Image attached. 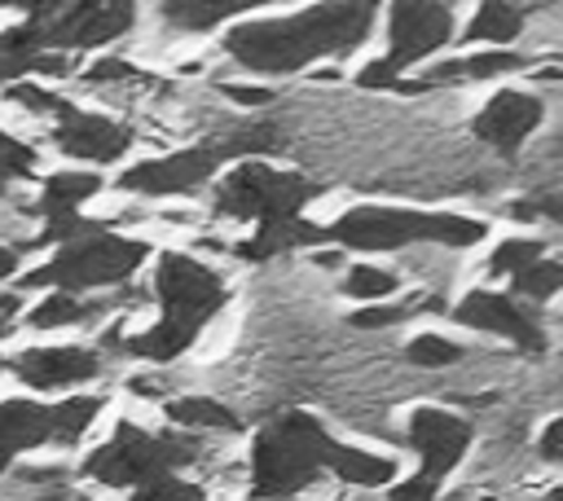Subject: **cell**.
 <instances>
[{"instance_id":"cell-3","label":"cell","mask_w":563,"mask_h":501,"mask_svg":"<svg viewBox=\"0 0 563 501\" xmlns=\"http://www.w3.org/2000/svg\"><path fill=\"white\" fill-rule=\"evenodd\" d=\"M334 439L325 435V426L312 413H282L273 417L251 453V488L264 501H282L295 497L299 488H308V479L330 461Z\"/></svg>"},{"instance_id":"cell-30","label":"cell","mask_w":563,"mask_h":501,"mask_svg":"<svg viewBox=\"0 0 563 501\" xmlns=\"http://www.w3.org/2000/svg\"><path fill=\"white\" fill-rule=\"evenodd\" d=\"M343 290H347L352 299H378V294H391V290H396V277H391L387 268H369V264H361V268L347 272Z\"/></svg>"},{"instance_id":"cell-26","label":"cell","mask_w":563,"mask_h":501,"mask_svg":"<svg viewBox=\"0 0 563 501\" xmlns=\"http://www.w3.org/2000/svg\"><path fill=\"white\" fill-rule=\"evenodd\" d=\"M559 286H563V268L554 259H537L515 272V294H528V299H550Z\"/></svg>"},{"instance_id":"cell-38","label":"cell","mask_w":563,"mask_h":501,"mask_svg":"<svg viewBox=\"0 0 563 501\" xmlns=\"http://www.w3.org/2000/svg\"><path fill=\"white\" fill-rule=\"evenodd\" d=\"M13 264H18V255L0 246V277H9V272H13Z\"/></svg>"},{"instance_id":"cell-1","label":"cell","mask_w":563,"mask_h":501,"mask_svg":"<svg viewBox=\"0 0 563 501\" xmlns=\"http://www.w3.org/2000/svg\"><path fill=\"white\" fill-rule=\"evenodd\" d=\"M369 22H374V4H365V0H356V4H317V9H303L295 18L242 22L224 35V48L246 70L286 75V70L308 66L312 57L347 53L352 44H361L369 35Z\"/></svg>"},{"instance_id":"cell-15","label":"cell","mask_w":563,"mask_h":501,"mask_svg":"<svg viewBox=\"0 0 563 501\" xmlns=\"http://www.w3.org/2000/svg\"><path fill=\"white\" fill-rule=\"evenodd\" d=\"M541 123V101L532 92H497L479 114H475V136L488 141L493 149H519V141Z\"/></svg>"},{"instance_id":"cell-5","label":"cell","mask_w":563,"mask_h":501,"mask_svg":"<svg viewBox=\"0 0 563 501\" xmlns=\"http://www.w3.org/2000/svg\"><path fill=\"white\" fill-rule=\"evenodd\" d=\"M198 453L202 448H198L194 435H150V431L132 426V422H119L114 439L101 444L84 461V470L92 479L110 483V488H123V483H150L158 475H172L176 466L194 461Z\"/></svg>"},{"instance_id":"cell-8","label":"cell","mask_w":563,"mask_h":501,"mask_svg":"<svg viewBox=\"0 0 563 501\" xmlns=\"http://www.w3.org/2000/svg\"><path fill=\"white\" fill-rule=\"evenodd\" d=\"M101 400L97 396H75L66 404H31V400H4L0 404V470L35 448V444H70L88 431L97 417Z\"/></svg>"},{"instance_id":"cell-6","label":"cell","mask_w":563,"mask_h":501,"mask_svg":"<svg viewBox=\"0 0 563 501\" xmlns=\"http://www.w3.org/2000/svg\"><path fill=\"white\" fill-rule=\"evenodd\" d=\"M145 259V242L114 237V233H92L79 242H66L62 255H53L44 268L26 272L22 286H57L62 294L70 290H92V286H114L123 281L136 264Z\"/></svg>"},{"instance_id":"cell-2","label":"cell","mask_w":563,"mask_h":501,"mask_svg":"<svg viewBox=\"0 0 563 501\" xmlns=\"http://www.w3.org/2000/svg\"><path fill=\"white\" fill-rule=\"evenodd\" d=\"M154 290H158L163 316H158L154 330H145L141 338H132V352L145 356V360H172V356H180V352L194 343V334L220 312V303H224V281H220L211 268H202L198 259L167 250V255L158 259Z\"/></svg>"},{"instance_id":"cell-16","label":"cell","mask_w":563,"mask_h":501,"mask_svg":"<svg viewBox=\"0 0 563 501\" xmlns=\"http://www.w3.org/2000/svg\"><path fill=\"white\" fill-rule=\"evenodd\" d=\"M101 369V360L84 347H35V352H22L13 360V374L26 382V387H40V391H53V387H70V382H84Z\"/></svg>"},{"instance_id":"cell-39","label":"cell","mask_w":563,"mask_h":501,"mask_svg":"<svg viewBox=\"0 0 563 501\" xmlns=\"http://www.w3.org/2000/svg\"><path fill=\"white\" fill-rule=\"evenodd\" d=\"M0 369H4V360H0Z\"/></svg>"},{"instance_id":"cell-28","label":"cell","mask_w":563,"mask_h":501,"mask_svg":"<svg viewBox=\"0 0 563 501\" xmlns=\"http://www.w3.org/2000/svg\"><path fill=\"white\" fill-rule=\"evenodd\" d=\"M31 171H35V149L22 145L18 136L0 132V189H4L9 180H26Z\"/></svg>"},{"instance_id":"cell-11","label":"cell","mask_w":563,"mask_h":501,"mask_svg":"<svg viewBox=\"0 0 563 501\" xmlns=\"http://www.w3.org/2000/svg\"><path fill=\"white\" fill-rule=\"evenodd\" d=\"M453 35V13L449 4H391V53L378 57L391 75H400L409 62L435 53Z\"/></svg>"},{"instance_id":"cell-20","label":"cell","mask_w":563,"mask_h":501,"mask_svg":"<svg viewBox=\"0 0 563 501\" xmlns=\"http://www.w3.org/2000/svg\"><path fill=\"white\" fill-rule=\"evenodd\" d=\"M167 417H172L176 426H194V431H238V417H233L220 400H207V396L172 400V404H167Z\"/></svg>"},{"instance_id":"cell-31","label":"cell","mask_w":563,"mask_h":501,"mask_svg":"<svg viewBox=\"0 0 563 501\" xmlns=\"http://www.w3.org/2000/svg\"><path fill=\"white\" fill-rule=\"evenodd\" d=\"M457 356H462L457 343H449L440 334H422V338L409 343V360H418V365H453Z\"/></svg>"},{"instance_id":"cell-4","label":"cell","mask_w":563,"mask_h":501,"mask_svg":"<svg viewBox=\"0 0 563 501\" xmlns=\"http://www.w3.org/2000/svg\"><path fill=\"white\" fill-rule=\"evenodd\" d=\"M325 242L361 246V250H396L409 242H440V246H475L484 242V220L449 215V211H391V207H356L321 229Z\"/></svg>"},{"instance_id":"cell-25","label":"cell","mask_w":563,"mask_h":501,"mask_svg":"<svg viewBox=\"0 0 563 501\" xmlns=\"http://www.w3.org/2000/svg\"><path fill=\"white\" fill-rule=\"evenodd\" d=\"M537 259H541V242H537V237H510V242H501V246L493 250L488 272H493V277H515L519 268H528V264H537Z\"/></svg>"},{"instance_id":"cell-18","label":"cell","mask_w":563,"mask_h":501,"mask_svg":"<svg viewBox=\"0 0 563 501\" xmlns=\"http://www.w3.org/2000/svg\"><path fill=\"white\" fill-rule=\"evenodd\" d=\"M31 70L62 75V70H66V62H62V57H53V53H44V48L31 40V31H26V26L4 31V35H0V84H13V79H22V75H31Z\"/></svg>"},{"instance_id":"cell-37","label":"cell","mask_w":563,"mask_h":501,"mask_svg":"<svg viewBox=\"0 0 563 501\" xmlns=\"http://www.w3.org/2000/svg\"><path fill=\"white\" fill-rule=\"evenodd\" d=\"M13 308H18V299L0 294V334H4V330H9V321H13Z\"/></svg>"},{"instance_id":"cell-35","label":"cell","mask_w":563,"mask_h":501,"mask_svg":"<svg viewBox=\"0 0 563 501\" xmlns=\"http://www.w3.org/2000/svg\"><path fill=\"white\" fill-rule=\"evenodd\" d=\"M119 75H128V66H123V62H97V66L88 70V79H92V84H101V79H119Z\"/></svg>"},{"instance_id":"cell-14","label":"cell","mask_w":563,"mask_h":501,"mask_svg":"<svg viewBox=\"0 0 563 501\" xmlns=\"http://www.w3.org/2000/svg\"><path fill=\"white\" fill-rule=\"evenodd\" d=\"M57 127H53V141L70 154V158H88V163H110L128 149V127L106 119V114H84L75 105H57Z\"/></svg>"},{"instance_id":"cell-21","label":"cell","mask_w":563,"mask_h":501,"mask_svg":"<svg viewBox=\"0 0 563 501\" xmlns=\"http://www.w3.org/2000/svg\"><path fill=\"white\" fill-rule=\"evenodd\" d=\"M339 479H347V483H365V488H374V483H387L391 479V457H374V453H361V448H343V444H334V453H330V461H325Z\"/></svg>"},{"instance_id":"cell-9","label":"cell","mask_w":563,"mask_h":501,"mask_svg":"<svg viewBox=\"0 0 563 501\" xmlns=\"http://www.w3.org/2000/svg\"><path fill=\"white\" fill-rule=\"evenodd\" d=\"M31 40L48 48H92L132 26V4L128 0H79V4H35L31 18L22 22Z\"/></svg>"},{"instance_id":"cell-17","label":"cell","mask_w":563,"mask_h":501,"mask_svg":"<svg viewBox=\"0 0 563 501\" xmlns=\"http://www.w3.org/2000/svg\"><path fill=\"white\" fill-rule=\"evenodd\" d=\"M317 242H325V233H321L317 224L290 215V220H264V224L251 233V242L238 246V255H242V259H273V255H286V250H295V246H317Z\"/></svg>"},{"instance_id":"cell-29","label":"cell","mask_w":563,"mask_h":501,"mask_svg":"<svg viewBox=\"0 0 563 501\" xmlns=\"http://www.w3.org/2000/svg\"><path fill=\"white\" fill-rule=\"evenodd\" d=\"M132 501H202V488L198 483H185L176 475H158V479L141 483L132 492Z\"/></svg>"},{"instance_id":"cell-27","label":"cell","mask_w":563,"mask_h":501,"mask_svg":"<svg viewBox=\"0 0 563 501\" xmlns=\"http://www.w3.org/2000/svg\"><path fill=\"white\" fill-rule=\"evenodd\" d=\"M84 316H92L88 303H79L75 294H53L31 312V325L35 330H57V325H70V321H84Z\"/></svg>"},{"instance_id":"cell-22","label":"cell","mask_w":563,"mask_h":501,"mask_svg":"<svg viewBox=\"0 0 563 501\" xmlns=\"http://www.w3.org/2000/svg\"><path fill=\"white\" fill-rule=\"evenodd\" d=\"M523 57L515 53H484V57H462V62H444L435 66L431 75H422L418 84H440V79H488V75H506V70H519Z\"/></svg>"},{"instance_id":"cell-19","label":"cell","mask_w":563,"mask_h":501,"mask_svg":"<svg viewBox=\"0 0 563 501\" xmlns=\"http://www.w3.org/2000/svg\"><path fill=\"white\" fill-rule=\"evenodd\" d=\"M97 176L92 171H57L44 180V193H40V215L53 224V220H70L79 211L84 198L97 193Z\"/></svg>"},{"instance_id":"cell-7","label":"cell","mask_w":563,"mask_h":501,"mask_svg":"<svg viewBox=\"0 0 563 501\" xmlns=\"http://www.w3.org/2000/svg\"><path fill=\"white\" fill-rule=\"evenodd\" d=\"M317 193H321V185H312L308 176L277 171L268 163H242L224 176V185L216 193V211L238 215V220H260V224L264 220H290Z\"/></svg>"},{"instance_id":"cell-32","label":"cell","mask_w":563,"mask_h":501,"mask_svg":"<svg viewBox=\"0 0 563 501\" xmlns=\"http://www.w3.org/2000/svg\"><path fill=\"white\" fill-rule=\"evenodd\" d=\"M405 316H409V308H361V312H352V325L356 330H378V325H396Z\"/></svg>"},{"instance_id":"cell-13","label":"cell","mask_w":563,"mask_h":501,"mask_svg":"<svg viewBox=\"0 0 563 501\" xmlns=\"http://www.w3.org/2000/svg\"><path fill=\"white\" fill-rule=\"evenodd\" d=\"M453 316H457L462 325H475V330H497V334L515 338V343L528 347V352H545V330H541L537 312H528V308H523L519 299H510V294L471 290V294L453 308Z\"/></svg>"},{"instance_id":"cell-36","label":"cell","mask_w":563,"mask_h":501,"mask_svg":"<svg viewBox=\"0 0 563 501\" xmlns=\"http://www.w3.org/2000/svg\"><path fill=\"white\" fill-rule=\"evenodd\" d=\"M233 101H246V105H260V101H268V88H224Z\"/></svg>"},{"instance_id":"cell-10","label":"cell","mask_w":563,"mask_h":501,"mask_svg":"<svg viewBox=\"0 0 563 501\" xmlns=\"http://www.w3.org/2000/svg\"><path fill=\"white\" fill-rule=\"evenodd\" d=\"M466 444H471V426L462 417H453L444 409H413V417H409V448L422 457V470L413 479L440 488L444 470H453L462 461Z\"/></svg>"},{"instance_id":"cell-12","label":"cell","mask_w":563,"mask_h":501,"mask_svg":"<svg viewBox=\"0 0 563 501\" xmlns=\"http://www.w3.org/2000/svg\"><path fill=\"white\" fill-rule=\"evenodd\" d=\"M224 158H229L224 141L220 145H202V149H180V154H167V158H150V163L128 167L119 185L132 189V193H180V189L202 185Z\"/></svg>"},{"instance_id":"cell-33","label":"cell","mask_w":563,"mask_h":501,"mask_svg":"<svg viewBox=\"0 0 563 501\" xmlns=\"http://www.w3.org/2000/svg\"><path fill=\"white\" fill-rule=\"evenodd\" d=\"M391 501H435V483H422V479L396 483L391 488Z\"/></svg>"},{"instance_id":"cell-24","label":"cell","mask_w":563,"mask_h":501,"mask_svg":"<svg viewBox=\"0 0 563 501\" xmlns=\"http://www.w3.org/2000/svg\"><path fill=\"white\" fill-rule=\"evenodd\" d=\"M242 9H246V0H220V4L176 0V4H163V13H167L176 26H185V31H207L211 22H220V18H229V13H242Z\"/></svg>"},{"instance_id":"cell-23","label":"cell","mask_w":563,"mask_h":501,"mask_svg":"<svg viewBox=\"0 0 563 501\" xmlns=\"http://www.w3.org/2000/svg\"><path fill=\"white\" fill-rule=\"evenodd\" d=\"M523 31V13L515 4H479L475 22L466 26V40H493V44H506Z\"/></svg>"},{"instance_id":"cell-34","label":"cell","mask_w":563,"mask_h":501,"mask_svg":"<svg viewBox=\"0 0 563 501\" xmlns=\"http://www.w3.org/2000/svg\"><path fill=\"white\" fill-rule=\"evenodd\" d=\"M541 457L545 461H559L563 457V422L554 417L550 426H545V435H541Z\"/></svg>"}]
</instances>
